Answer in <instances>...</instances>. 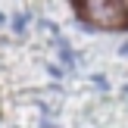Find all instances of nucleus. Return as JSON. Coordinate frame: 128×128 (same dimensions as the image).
<instances>
[{
  "instance_id": "nucleus-1",
  "label": "nucleus",
  "mask_w": 128,
  "mask_h": 128,
  "mask_svg": "<svg viewBox=\"0 0 128 128\" xmlns=\"http://www.w3.org/2000/svg\"><path fill=\"white\" fill-rule=\"evenodd\" d=\"M25 22H28V16H16V22H12V28H16V31H22V28H25Z\"/></svg>"
},
{
  "instance_id": "nucleus-2",
  "label": "nucleus",
  "mask_w": 128,
  "mask_h": 128,
  "mask_svg": "<svg viewBox=\"0 0 128 128\" xmlns=\"http://www.w3.org/2000/svg\"><path fill=\"white\" fill-rule=\"evenodd\" d=\"M0 22H3V16H0Z\"/></svg>"
}]
</instances>
